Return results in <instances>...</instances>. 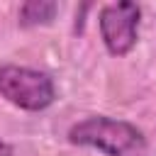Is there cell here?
Masks as SVG:
<instances>
[{"instance_id": "3", "label": "cell", "mask_w": 156, "mask_h": 156, "mask_svg": "<svg viewBox=\"0 0 156 156\" xmlns=\"http://www.w3.org/2000/svg\"><path fill=\"white\" fill-rule=\"evenodd\" d=\"M139 22H141V7L136 2L117 0L102 5L98 15V27L107 54L127 56L139 41Z\"/></svg>"}, {"instance_id": "2", "label": "cell", "mask_w": 156, "mask_h": 156, "mask_svg": "<svg viewBox=\"0 0 156 156\" xmlns=\"http://www.w3.org/2000/svg\"><path fill=\"white\" fill-rule=\"evenodd\" d=\"M0 95L27 112H41L54 105L56 85L46 71L5 63L0 66Z\"/></svg>"}, {"instance_id": "4", "label": "cell", "mask_w": 156, "mask_h": 156, "mask_svg": "<svg viewBox=\"0 0 156 156\" xmlns=\"http://www.w3.org/2000/svg\"><path fill=\"white\" fill-rule=\"evenodd\" d=\"M58 12V2L51 0H29L20 5L17 22L20 27H39V24H51Z\"/></svg>"}, {"instance_id": "1", "label": "cell", "mask_w": 156, "mask_h": 156, "mask_svg": "<svg viewBox=\"0 0 156 156\" xmlns=\"http://www.w3.org/2000/svg\"><path fill=\"white\" fill-rule=\"evenodd\" d=\"M66 136L73 146L98 149L105 156H141L146 151V136L136 124L107 115H90L71 124Z\"/></svg>"}, {"instance_id": "5", "label": "cell", "mask_w": 156, "mask_h": 156, "mask_svg": "<svg viewBox=\"0 0 156 156\" xmlns=\"http://www.w3.org/2000/svg\"><path fill=\"white\" fill-rule=\"evenodd\" d=\"M0 156H15V146L7 144L5 139H0Z\"/></svg>"}]
</instances>
